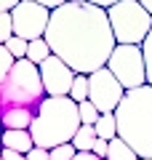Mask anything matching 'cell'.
Listing matches in <instances>:
<instances>
[{
    "instance_id": "1",
    "label": "cell",
    "mask_w": 152,
    "mask_h": 160,
    "mask_svg": "<svg viewBox=\"0 0 152 160\" xmlns=\"http://www.w3.org/2000/svg\"><path fill=\"white\" fill-rule=\"evenodd\" d=\"M45 40L53 56H59L78 75H94L104 69L118 48L107 8L88 0H69L67 6L51 11Z\"/></svg>"
},
{
    "instance_id": "2",
    "label": "cell",
    "mask_w": 152,
    "mask_h": 160,
    "mask_svg": "<svg viewBox=\"0 0 152 160\" xmlns=\"http://www.w3.org/2000/svg\"><path fill=\"white\" fill-rule=\"evenodd\" d=\"M80 126H83V120H80L78 102H72L69 96H48L38 107V118H35L29 133L35 139V147L56 149L62 144H72Z\"/></svg>"
},
{
    "instance_id": "3",
    "label": "cell",
    "mask_w": 152,
    "mask_h": 160,
    "mask_svg": "<svg viewBox=\"0 0 152 160\" xmlns=\"http://www.w3.org/2000/svg\"><path fill=\"white\" fill-rule=\"evenodd\" d=\"M115 118L118 136L141 160H152V86L128 91L115 109Z\"/></svg>"
},
{
    "instance_id": "4",
    "label": "cell",
    "mask_w": 152,
    "mask_h": 160,
    "mask_svg": "<svg viewBox=\"0 0 152 160\" xmlns=\"http://www.w3.org/2000/svg\"><path fill=\"white\" fill-rule=\"evenodd\" d=\"M45 99H48V93H45V86H43L40 67L32 64L29 59L16 62L11 75L0 80V102H3V109H8V107L38 109Z\"/></svg>"
},
{
    "instance_id": "5",
    "label": "cell",
    "mask_w": 152,
    "mask_h": 160,
    "mask_svg": "<svg viewBox=\"0 0 152 160\" xmlns=\"http://www.w3.org/2000/svg\"><path fill=\"white\" fill-rule=\"evenodd\" d=\"M118 46H144L152 32V13L139 0H120L107 8Z\"/></svg>"
},
{
    "instance_id": "6",
    "label": "cell",
    "mask_w": 152,
    "mask_h": 160,
    "mask_svg": "<svg viewBox=\"0 0 152 160\" xmlns=\"http://www.w3.org/2000/svg\"><path fill=\"white\" fill-rule=\"evenodd\" d=\"M107 69L120 80V86L125 91L149 86L147 83V59H144V48L141 46H118L115 53L109 56Z\"/></svg>"
},
{
    "instance_id": "7",
    "label": "cell",
    "mask_w": 152,
    "mask_h": 160,
    "mask_svg": "<svg viewBox=\"0 0 152 160\" xmlns=\"http://www.w3.org/2000/svg\"><path fill=\"white\" fill-rule=\"evenodd\" d=\"M13 16V29H16V38H24V40H40L45 38L48 32V24H51V11L35 0H24L19 3L16 8L11 11Z\"/></svg>"
},
{
    "instance_id": "8",
    "label": "cell",
    "mask_w": 152,
    "mask_h": 160,
    "mask_svg": "<svg viewBox=\"0 0 152 160\" xmlns=\"http://www.w3.org/2000/svg\"><path fill=\"white\" fill-rule=\"evenodd\" d=\"M88 80H91V96H88V102H94L96 109H99L101 115L115 112V109L120 107V102H123V96L128 93L123 86H120V80L115 78L107 67L99 69V72H94V75H88Z\"/></svg>"
},
{
    "instance_id": "9",
    "label": "cell",
    "mask_w": 152,
    "mask_h": 160,
    "mask_svg": "<svg viewBox=\"0 0 152 160\" xmlns=\"http://www.w3.org/2000/svg\"><path fill=\"white\" fill-rule=\"evenodd\" d=\"M40 75H43V86L48 96H69L72 83L78 78V72L72 67H67L59 56H51L48 62L40 64Z\"/></svg>"
},
{
    "instance_id": "10",
    "label": "cell",
    "mask_w": 152,
    "mask_h": 160,
    "mask_svg": "<svg viewBox=\"0 0 152 160\" xmlns=\"http://www.w3.org/2000/svg\"><path fill=\"white\" fill-rule=\"evenodd\" d=\"M35 118H38V109H27V107L3 109V126H6V131H29Z\"/></svg>"
},
{
    "instance_id": "11",
    "label": "cell",
    "mask_w": 152,
    "mask_h": 160,
    "mask_svg": "<svg viewBox=\"0 0 152 160\" xmlns=\"http://www.w3.org/2000/svg\"><path fill=\"white\" fill-rule=\"evenodd\" d=\"M3 149H13V152L29 155L35 149V139L29 131H3Z\"/></svg>"
},
{
    "instance_id": "12",
    "label": "cell",
    "mask_w": 152,
    "mask_h": 160,
    "mask_svg": "<svg viewBox=\"0 0 152 160\" xmlns=\"http://www.w3.org/2000/svg\"><path fill=\"white\" fill-rule=\"evenodd\" d=\"M96 142H99L96 128L94 126H80V131L75 133V139H72V147L78 149V152H94Z\"/></svg>"
},
{
    "instance_id": "13",
    "label": "cell",
    "mask_w": 152,
    "mask_h": 160,
    "mask_svg": "<svg viewBox=\"0 0 152 160\" xmlns=\"http://www.w3.org/2000/svg\"><path fill=\"white\" fill-rule=\"evenodd\" d=\"M96 133H99V139H104V142H112V139H118V118H115V112H107L101 115L99 123H96Z\"/></svg>"
},
{
    "instance_id": "14",
    "label": "cell",
    "mask_w": 152,
    "mask_h": 160,
    "mask_svg": "<svg viewBox=\"0 0 152 160\" xmlns=\"http://www.w3.org/2000/svg\"><path fill=\"white\" fill-rule=\"evenodd\" d=\"M53 56V51H51V46H48V40L45 38H40V40H32L29 43V51H27V59L32 64H43V62H48V59Z\"/></svg>"
},
{
    "instance_id": "15",
    "label": "cell",
    "mask_w": 152,
    "mask_h": 160,
    "mask_svg": "<svg viewBox=\"0 0 152 160\" xmlns=\"http://www.w3.org/2000/svg\"><path fill=\"white\" fill-rule=\"evenodd\" d=\"M107 160H141L139 155L134 152V149L128 147V144L123 142V139H112L109 142V152H107Z\"/></svg>"
},
{
    "instance_id": "16",
    "label": "cell",
    "mask_w": 152,
    "mask_h": 160,
    "mask_svg": "<svg viewBox=\"0 0 152 160\" xmlns=\"http://www.w3.org/2000/svg\"><path fill=\"white\" fill-rule=\"evenodd\" d=\"M88 96H91V80H88V75H78L75 83H72V93H69V99L78 102V104H83V102H88Z\"/></svg>"
},
{
    "instance_id": "17",
    "label": "cell",
    "mask_w": 152,
    "mask_h": 160,
    "mask_svg": "<svg viewBox=\"0 0 152 160\" xmlns=\"http://www.w3.org/2000/svg\"><path fill=\"white\" fill-rule=\"evenodd\" d=\"M11 38H16V29H13V16H11V11H0V43L6 46Z\"/></svg>"
},
{
    "instance_id": "18",
    "label": "cell",
    "mask_w": 152,
    "mask_h": 160,
    "mask_svg": "<svg viewBox=\"0 0 152 160\" xmlns=\"http://www.w3.org/2000/svg\"><path fill=\"white\" fill-rule=\"evenodd\" d=\"M101 118V112L96 109L94 102H83L80 104V120H83V126H96Z\"/></svg>"
},
{
    "instance_id": "19",
    "label": "cell",
    "mask_w": 152,
    "mask_h": 160,
    "mask_svg": "<svg viewBox=\"0 0 152 160\" xmlns=\"http://www.w3.org/2000/svg\"><path fill=\"white\" fill-rule=\"evenodd\" d=\"M6 48L16 56V62H22V59H27V51H29V40H24V38H11L6 43Z\"/></svg>"
},
{
    "instance_id": "20",
    "label": "cell",
    "mask_w": 152,
    "mask_h": 160,
    "mask_svg": "<svg viewBox=\"0 0 152 160\" xmlns=\"http://www.w3.org/2000/svg\"><path fill=\"white\" fill-rule=\"evenodd\" d=\"M13 67H16V56H13V53L8 51L6 46H0V80L8 78Z\"/></svg>"
},
{
    "instance_id": "21",
    "label": "cell",
    "mask_w": 152,
    "mask_h": 160,
    "mask_svg": "<svg viewBox=\"0 0 152 160\" xmlns=\"http://www.w3.org/2000/svg\"><path fill=\"white\" fill-rule=\"evenodd\" d=\"M78 158V149L72 144H62V147L51 149V160H75Z\"/></svg>"
},
{
    "instance_id": "22",
    "label": "cell",
    "mask_w": 152,
    "mask_h": 160,
    "mask_svg": "<svg viewBox=\"0 0 152 160\" xmlns=\"http://www.w3.org/2000/svg\"><path fill=\"white\" fill-rule=\"evenodd\" d=\"M144 59H147V83L152 86V32H149V38L144 40Z\"/></svg>"
},
{
    "instance_id": "23",
    "label": "cell",
    "mask_w": 152,
    "mask_h": 160,
    "mask_svg": "<svg viewBox=\"0 0 152 160\" xmlns=\"http://www.w3.org/2000/svg\"><path fill=\"white\" fill-rule=\"evenodd\" d=\"M107 152H109V142L99 139V142H96V147H94V155H96V158H101V160H107Z\"/></svg>"
},
{
    "instance_id": "24",
    "label": "cell",
    "mask_w": 152,
    "mask_h": 160,
    "mask_svg": "<svg viewBox=\"0 0 152 160\" xmlns=\"http://www.w3.org/2000/svg\"><path fill=\"white\" fill-rule=\"evenodd\" d=\"M27 160H51V149H40V147H35L32 152L27 155Z\"/></svg>"
},
{
    "instance_id": "25",
    "label": "cell",
    "mask_w": 152,
    "mask_h": 160,
    "mask_svg": "<svg viewBox=\"0 0 152 160\" xmlns=\"http://www.w3.org/2000/svg\"><path fill=\"white\" fill-rule=\"evenodd\" d=\"M35 3H40V6H45V8H48V11H56V8L67 6L69 0H35Z\"/></svg>"
},
{
    "instance_id": "26",
    "label": "cell",
    "mask_w": 152,
    "mask_h": 160,
    "mask_svg": "<svg viewBox=\"0 0 152 160\" xmlns=\"http://www.w3.org/2000/svg\"><path fill=\"white\" fill-rule=\"evenodd\" d=\"M0 160H27V155L13 152V149H3V152H0Z\"/></svg>"
},
{
    "instance_id": "27",
    "label": "cell",
    "mask_w": 152,
    "mask_h": 160,
    "mask_svg": "<svg viewBox=\"0 0 152 160\" xmlns=\"http://www.w3.org/2000/svg\"><path fill=\"white\" fill-rule=\"evenodd\" d=\"M19 3H24V0H0V11H13Z\"/></svg>"
},
{
    "instance_id": "28",
    "label": "cell",
    "mask_w": 152,
    "mask_h": 160,
    "mask_svg": "<svg viewBox=\"0 0 152 160\" xmlns=\"http://www.w3.org/2000/svg\"><path fill=\"white\" fill-rule=\"evenodd\" d=\"M88 3H94V6H101V8H109V6H115V3H120V0H88Z\"/></svg>"
},
{
    "instance_id": "29",
    "label": "cell",
    "mask_w": 152,
    "mask_h": 160,
    "mask_svg": "<svg viewBox=\"0 0 152 160\" xmlns=\"http://www.w3.org/2000/svg\"><path fill=\"white\" fill-rule=\"evenodd\" d=\"M75 160H101V158H96L94 152H78V158Z\"/></svg>"
},
{
    "instance_id": "30",
    "label": "cell",
    "mask_w": 152,
    "mask_h": 160,
    "mask_svg": "<svg viewBox=\"0 0 152 160\" xmlns=\"http://www.w3.org/2000/svg\"><path fill=\"white\" fill-rule=\"evenodd\" d=\"M139 3H141V6H144V8H147V11H149V13H152V0H139Z\"/></svg>"
}]
</instances>
